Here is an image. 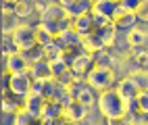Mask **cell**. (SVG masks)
Listing matches in <instances>:
<instances>
[{
  "label": "cell",
  "mask_w": 148,
  "mask_h": 125,
  "mask_svg": "<svg viewBox=\"0 0 148 125\" xmlns=\"http://www.w3.org/2000/svg\"><path fill=\"white\" fill-rule=\"evenodd\" d=\"M96 107H98V111H100V115H102L104 119L106 117H121V115H130V100H125L115 85L98 94Z\"/></svg>",
  "instance_id": "1"
},
{
  "label": "cell",
  "mask_w": 148,
  "mask_h": 125,
  "mask_svg": "<svg viewBox=\"0 0 148 125\" xmlns=\"http://www.w3.org/2000/svg\"><path fill=\"white\" fill-rule=\"evenodd\" d=\"M71 13L67 11V8H63L58 2H54V4H46V11H44V15L38 19L46 29H50L52 31V36L54 33H58V31H63V29H67V27H71Z\"/></svg>",
  "instance_id": "2"
},
{
  "label": "cell",
  "mask_w": 148,
  "mask_h": 125,
  "mask_svg": "<svg viewBox=\"0 0 148 125\" xmlns=\"http://www.w3.org/2000/svg\"><path fill=\"white\" fill-rule=\"evenodd\" d=\"M84 81L90 85V88L96 92V94H100L108 88H113V85L117 83V71L113 69V67H106V65H98L94 63L92 65V69L88 71V75L84 77Z\"/></svg>",
  "instance_id": "3"
},
{
  "label": "cell",
  "mask_w": 148,
  "mask_h": 125,
  "mask_svg": "<svg viewBox=\"0 0 148 125\" xmlns=\"http://www.w3.org/2000/svg\"><path fill=\"white\" fill-rule=\"evenodd\" d=\"M4 88L11 90L13 94H17L19 98H23V96L32 92L34 79L29 73H8V75H4Z\"/></svg>",
  "instance_id": "4"
},
{
  "label": "cell",
  "mask_w": 148,
  "mask_h": 125,
  "mask_svg": "<svg viewBox=\"0 0 148 125\" xmlns=\"http://www.w3.org/2000/svg\"><path fill=\"white\" fill-rule=\"evenodd\" d=\"M29 67L32 63L27 61V56L19 50H11V52H4V67H2V73H29Z\"/></svg>",
  "instance_id": "5"
},
{
  "label": "cell",
  "mask_w": 148,
  "mask_h": 125,
  "mask_svg": "<svg viewBox=\"0 0 148 125\" xmlns=\"http://www.w3.org/2000/svg\"><path fill=\"white\" fill-rule=\"evenodd\" d=\"M67 65H69V69H71V73L75 75V79H84L88 75V71L92 69V65H94V54L79 50L77 54H73L71 59L67 61Z\"/></svg>",
  "instance_id": "6"
},
{
  "label": "cell",
  "mask_w": 148,
  "mask_h": 125,
  "mask_svg": "<svg viewBox=\"0 0 148 125\" xmlns=\"http://www.w3.org/2000/svg\"><path fill=\"white\" fill-rule=\"evenodd\" d=\"M69 92H71V98L75 100H79L86 109H90L96 104V98H98V94L88 85L84 79H75L71 85H69Z\"/></svg>",
  "instance_id": "7"
},
{
  "label": "cell",
  "mask_w": 148,
  "mask_h": 125,
  "mask_svg": "<svg viewBox=\"0 0 148 125\" xmlns=\"http://www.w3.org/2000/svg\"><path fill=\"white\" fill-rule=\"evenodd\" d=\"M34 44H36L34 27H29V25H19L17 29L13 31V50L27 52Z\"/></svg>",
  "instance_id": "8"
},
{
  "label": "cell",
  "mask_w": 148,
  "mask_h": 125,
  "mask_svg": "<svg viewBox=\"0 0 148 125\" xmlns=\"http://www.w3.org/2000/svg\"><path fill=\"white\" fill-rule=\"evenodd\" d=\"M111 21H113V25H115L119 31H127V29H132V27H136L138 19H136L134 11H127V8L119 6V8H117V11L113 13Z\"/></svg>",
  "instance_id": "9"
},
{
  "label": "cell",
  "mask_w": 148,
  "mask_h": 125,
  "mask_svg": "<svg viewBox=\"0 0 148 125\" xmlns=\"http://www.w3.org/2000/svg\"><path fill=\"white\" fill-rule=\"evenodd\" d=\"M86 115H88V109L75 98H69L63 104V121H84Z\"/></svg>",
  "instance_id": "10"
},
{
  "label": "cell",
  "mask_w": 148,
  "mask_h": 125,
  "mask_svg": "<svg viewBox=\"0 0 148 125\" xmlns=\"http://www.w3.org/2000/svg\"><path fill=\"white\" fill-rule=\"evenodd\" d=\"M119 8V0H92V8L90 13L94 17H102V19H111L113 13Z\"/></svg>",
  "instance_id": "11"
},
{
  "label": "cell",
  "mask_w": 148,
  "mask_h": 125,
  "mask_svg": "<svg viewBox=\"0 0 148 125\" xmlns=\"http://www.w3.org/2000/svg\"><path fill=\"white\" fill-rule=\"evenodd\" d=\"M148 115V90H140L130 100V117H146Z\"/></svg>",
  "instance_id": "12"
},
{
  "label": "cell",
  "mask_w": 148,
  "mask_h": 125,
  "mask_svg": "<svg viewBox=\"0 0 148 125\" xmlns=\"http://www.w3.org/2000/svg\"><path fill=\"white\" fill-rule=\"evenodd\" d=\"M29 75H32L34 83H46V81L54 79V75H52V69H50V65H48V61L34 63L32 67H29Z\"/></svg>",
  "instance_id": "13"
},
{
  "label": "cell",
  "mask_w": 148,
  "mask_h": 125,
  "mask_svg": "<svg viewBox=\"0 0 148 125\" xmlns=\"http://www.w3.org/2000/svg\"><path fill=\"white\" fill-rule=\"evenodd\" d=\"M71 27L77 31V36H88V33H92L94 29V15L92 13H82V15H75L71 19Z\"/></svg>",
  "instance_id": "14"
},
{
  "label": "cell",
  "mask_w": 148,
  "mask_h": 125,
  "mask_svg": "<svg viewBox=\"0 0 148 125\" xmlns=\"http://www.w3.org/2000/svg\"><path fill=\"white\" fill-rule=\"evenodd\" d=\"M54 44H58L61 48H73V46H79V36L73 27H67V29L54 33Z\"/></svg>",
  "instance_id": "15"
},
{
  "label": "cell",
  "mask_w": 148,
  "mask_h": 125,
  "mask_svg": "<svg viewBox=\"0 0 148 125\" xmlns=\"http://www.w3.org/2000/svg\"><path fill=\"white\" fill-rule=\"evenodd\" d=\"M115 88L119 90V94L123 96L125 100H132L134 96H136L138 92L142 90L140 85H138V81H136V79L132 77V75H130V77H123V79H119V81L115 83Z\"/></svg>",
  "instance_id": "16"
},
{
  "label": "cell",
  "mask_w": 148,
  "mask_h": 125,
  "mask_svg": "<svg viewBox=\"0 0 148 125\" xmlns=\"http://www.w3.org/2000/svg\"><path fill=\"white\" fill-rule=\"evenodd\" d=\"M56 2L63 8H67L71 13V17L82 15V13H90V8H92V0H56Z\"/></svg>",
  "instance_id": "17"
},
{
  "label": "cell",
  "mask_w": 148,
  "mask_h": 125,
  "mask_svg": "<svg viewBox=\"0 0 148 125\" xmlns=\"http://www.w3.org/2000/svg\"><path fill=\"white\" fill-rule=\"evenodd\" d=\"M17 23H19V17L15 15L13 6L4 4V6H2V31H4L6 36H8V33H13L17 27H19Z\"/></svg>",
  "instance_id": "18"
},
{
  "label": "cell",
  "mask_w": 148,
  "mask_h": 125,
  "mask_svg": "<svg viewBox=\"0 0 148 125\" xmlns=\"http://www.w3.org/2000/svg\"><path fill=\"white\" fill-rule=\"evenodd\" d=\"M146 38H148V31L138 29V27H132V29H127V33H125V42H127V46H132V48H140V46L146 44Z\"/></svg>",
  "instance_id": "19"
},
{
  "label": "cell",
  "mask_w": 148,
  "mask_h": 125,
  "mask_svg": "<svg viewBox=\"0 0 148 125\" xmlns=\"http://www.w3.org/2000/svg\"><path fill=\"white\" fill-rule=\"evenodd\" d=\"M132 63L136 65V69L148 71V50L144 46L140 48H132Z\"/></svg>",
  "instance_id": "20"
},
{
  "label": "cell",
  "mask_w": 148,
  "mask_h": 125,
  "mask_svg": "<svg viewBox=\"0 0 148 125\" xmlns=\"http://www.w3.org/2000/svg\"><path fill=\"white\" fill-rule=\"evenodd\" d=\"M34 33H36V44H40V46H48V44H52L54 42V36L50 29H46V27L38 21L34 25Z\"/></svg>",
  "instance_id": "21"
},
{
  "label": "cell",
  "mask_w": 148,
  "mask_h": 125,
  "mask_svg": "<svg viewBox=\"0 0 148 125\" xmlns=\"http://www.w3.org/2000/svg\"><path fill=\"white\" fill-rule=\"evenodd\" d=\"M13 11L19 19H25V17H32L34 13V2L32 0H17V2L13 4Z\"/></svg>",
  "instance_id": "22"
},
{
  "label": "cell",
  "mask_w": 148,
  "mask_h": 125,
  "mask_svg": "<svg viewBox=\"0 0 148 125\" xmlns=\"http://www.w3.org/2000/svg\"><path fill=\"white\" fill-rule=\"evenodd\" d=\"M46 46H40V44H34L32 48H29L27 52H23L25 56H27V61L29 63H40V61H46V50H44Z\"/></svg>",
  "instance_id": "23"
},
{
  "label": "cell",
  "mask_w": 148,
  "mask_h": 125,
  "mask_svg": "<svg viewBox=\"0 0 148 125\" xmlns=\"http://www.w3.org/2000/svg\"><path fill=\"white\" fill-rule=\"evenodd\" d=\"M134 15H136L138 21L148 23V0H140L138 2V6L134 8Z\"/></svg>",
  "instance_id": "24"
},
{
  "label": "cell",
  "mask_w": 148,
  "mask_h": 125,
  "mask_svg": "<svg viewBox=\"0 0 148 125\" xmlns=\"http://www.w3.org/2000/svg\"><path fill=\"white\" fill-rule=\"evenodd\" d=\"M106 125H132L130 123V115H121V117H106Z\"/></svg>",
  "instance_id": "25"
},
{
  "label": "cell",
  "mask_w": 148,
  "mask_h": 125,
  "mask_svg": "<svg viewBox=\"0 0 148 125\" xmlns=\"http://www.w3.org/2000/svg\"><path fill=\"white\" fill-rule=\"evenodd\" d=\"M138 2H140V0H119V6L127 8V11H134V8L138 6Z\"/></svg>",
  "instance_id": "26"
},
{
  "label": "cell",
  "mask_w": 148,
  "mask_h": 125,
  "mask_svg": "<svg viewBox=\"0 0 148 125\" xmlns=\"http://www.w3.org/2000/svg\"><path fill=\"white\" fill-rule=\"evenodd\" d=\"M34 11L38 13V17H42L44 11H46V4H44V2H34Z\"/></svg>",
  "instance_id": "27"
},
{
  "label": "cell",
  "mask_w": 148,
  "mask_h": 125,
  "mask_svg": "<svg viewBox=\"0 0 148 125\" xmlns=\"http://www.w3.org/2000/svg\"><path fill=\"white\" fill-rule=\"evenodd\" d=\"M63 125H84V121H63Z\"/></svg>",
  "instance_id": "28"
},
{
  "label": "cell",
  "mask_w": 148,
  "mask_h": 125,
  "mask_svg": "<svg viewBox=\"0 0 148 125\" xmlns=\"http://www.w3.org/2000/svg\"><path fill=\"white\" fill-rule=\"evenodd\" d=\"M2 67H4V52L0 50V71H2Z\"/></svg>",
  "instance_id": "29"
},
{
  "label": "cell",
  "mask_w": 148,
  "mask_h": 125,
  "mask_svg": "<svg viewBox=\"0 0 148 125\" xmlns=\"http://www.w3.org/2000/svg\"><path fill=\"white\" fill-rule=\"evenodd\" d=\"M0 88H4V73L0 71Z\"/></svg>",
  "instance_id": "30"
},
{
  "label": "cell",
  "mask_w": 148,
  "mask_h": 125,
  "mask_svg": "<svg viewBox=\"0 0 148 125\" xmlns=\"http://www.w3.org/2000/svg\"><path fill=\"white\" fill-rule=\"evenodd\" d=\"M2 2H4V4H8V6H13V4L17 2V0H2Z\"/></svg>",
  "instance_id": "31"
},
{
  "label": "cell",
  "mask_w": 148,
  "mask_h": 125,
  "mask_svg": "<svg viewBox=\"0 0 148 125\" xmlns=\"http://www.w3.org/2000/svg\"><path fill=\"white\" fill-rule=\"evenodd\" d=\"M144 125H148V115H146V119H144Z\"/></svg>",
  "instance_id": "32"
}]
</instances>
